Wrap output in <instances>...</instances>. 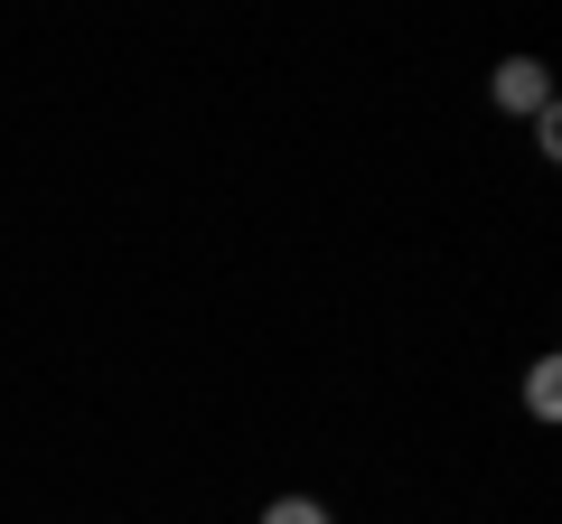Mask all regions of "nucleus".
<instances>
[{"label": "nucleus", "mask_w": 562, "mask_h": 524, "mask_svg": "<svg viewBox=\"0 0 562 524\" xmlns=\"http://www.w3.org/2000/svg\"><path fill=\"white\" fill-rule=\"evenodd\" d=\"M262 524H328V505L319 497H272V505H262Z\"/></svg>", "instance_id": "3"}, {"label": "nucleus", "mask_w": 562, "mask_h": 524, "mask_svg": "<svg viewBox=\"0 0 562 524\" xmlns=\"http://www.w3.org/2000/svg\"><path fill=\"white\" fill-rule=\"evenodd\" d=\"M487 94H497V113H553V84H543V66H535V57H506Z\"/></svg>", "instance_id": "1"}, {"label": "nucleus", "mask_w": 562, "mask_h": 524, "mask_svg": "<svg viewBox=\"0 0 562 524\" xmlns=\"http://www.w3.org/2000/svg\"><path fill=\"white\" fill-rule=\"evenodd\" d=\"M525 412H535V422H562V356L525 365Z\"/></svg>", "instance_id": "2"}]
</instances>
